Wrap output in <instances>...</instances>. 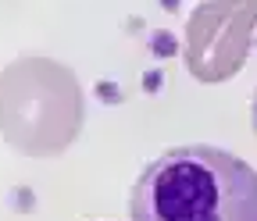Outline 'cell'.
<instances>
[{
    "label": "cell",
    "instance_id": "obj_1",
    "mask_svg": "<svg viewBox=\"0 0 257 221\" xmlns=\"http://www.w3.org/2000/svg\"><path fill=\"white\" fill-rule=\"evenodd\" d=\"M128 210L133 221H257V171L211 143L172 146L140 171Z\"/></svg>",
    "mask_w": 257,
    "mask_h": 221
},
{
    "label": "cell",
    "instance_id": "obj_2",
    "mask_svg": "<svg viewBox=\"0 0 257 221\" xmlns=\"http://www.w3.org/2000/svg\"><path fill=\"white\" fill-rule=\"evenodd\" d=\"M253 132H257V93H253Z\"/></svg>",
    "mask_w": 257,
    "mask_h": 221
}]
</instances>
